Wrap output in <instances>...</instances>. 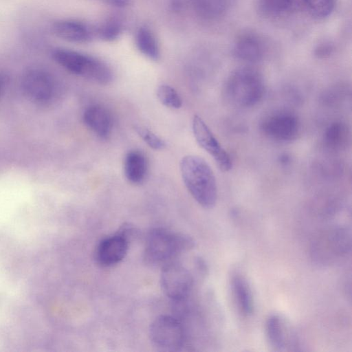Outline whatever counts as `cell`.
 <instances>
[{
	"instance_id": "6da1fadb",
	"label": "cell",
	"mask_w": 352,
	"mask_h": 352,
	"mask_svg": "<svg viewBox=\"0 0 352 352\" xmlns=\"http://www.w3.org/2000/svg\"><path fill=\"white\" fill-rule=\"evenodd\" d=\"M183 182L193 199L203 208H212L217 199L215 176L209 164L197 155H186L180 162Z\"/></svg>"
},
{
	"instance_id": "7a4b0ae2",
	"label": "cell",
	"mask_w": 352,
	"mask_h": 352,
	"mask_svg": "<svg viewBox=\"0 0 352 352\" xmlns=\"http://www.w3.org/2000/svg\"><path fill=\"white\" fill-rule=\"evenodd\" d=\"M195 247L190 236L162 228L152 229L147 234L144 261L151 267H163L175 261L182 252Z\"/></svg>"
},
{
	"instance_id": "3957f363",
	"label": "cell",
	"mask_w": 352,
	"mask_h": 352,
	"mask_svg": "<svg viewBox=\"0 0 352 352\" xmlns=\"http://www.w3.org/2000/svg\"><path fill=\"white\" fill-rule=\"evenodd\" d=\"M53 59L69 72L100 85H108L113 78L111 67L93 56L63 47L52 51Z\"/></svg>"
},
{
	"instance_id": "277c9868",
	"label": "cell",
	"mask_w": 352,
	"mask_h": 352,
	"mask_svg": "<svg viewBox=\"0 0 352 352\" xmlns=\"http://www.w3.org/2000/svg\"><path fill=\"white\" fill-rule=\"evenodd\" d=\"M262 76L251 67H241L228 78L224 92L226 99L233 105L249 107L258 103L263 96Z\"/></svg>"
},
{
	"instance_id": "5b68a950",
	"label": "cell",
	"mask_w": 352,
	"mask_h": 352,
	"mask_svg": "<svg viewBox=\"0 0 352 352\" xmlns=\"http://www.w3.org/2000/svg\"><path fill=\"white\" fill-rule=\"evenodd\" d=\"M149 337L153 344L164 351H178L185 345L186 334L182 322L175 316L162 315L151 324Z\"/></svg>"
},
{
	"instance_id": "8992f818",
	"label": "cell",
	"mask_w": 352,
	"mask_h": 352,
	"mask_svg": "<svg viewBox=\"0 0 352 352\" xmlns=\"http://www.w3.org/2000/svg\"><path fill=\"white\" fill-rule=\"evenodd\" d=\"M160 283L167 297L175 302H182L192 291L193 278L187 268L175 261L162 267Z\"/></svg>"
},
{
	"instance_id": "52a82bcc",
	"label": "cell",
	"mask_w": 352,
	"mask_h": 352,
	"mask_svg": "<svg viewBox=\"0 0 352 352\" xmlns=\"http://www.w3.org/2000/svg\"><path fill=\"white\" fill-rule=\"evenodd\" d=\"M134 229L129 225L122 226L117 233L102 239L97 245L94 258L101 267H111L126 256Z\"/></svg>"
},
{
	"instance_id": "ba28073f",
	"label": "cell",
	"mask_w": 352,
	"mask_h": 352,
	"mask_svg": "<svg viewBox=\"0 0 352 352\" xmlns=\"http://www.w3.org/2000/svg\"><path fill=\"white\" fill-rule=\"evenodd\" d=\"M192 128L197 144L213 157L219 168L223 172L230 170L232 166L230 155L221 146L205 122L197 115L193 117Z\"/></svg>"
},
{
	"instance_id": "9c48e42d",
	"label": "cell",
	"mask_w": 352,
	"mask_h": 352,
	"mask_svg": "<svg viewBox=\"0 0 352 352\" xmlns=\"http://www.w3.org/2000/svg\"><path fill=\"white\" fill-rule=\"evenodd\" d=\"M21 85L32 100L40 103L50 101L54 96L55 83L52 76L40 68H32L23 75Z\"/></svg>"
},
{
	"instance_id": "30bf717a",
	"label": "cell",
	"mask_w": 352,
	"mask_h": 352,
	"mask_svg": "<svg viewBox=\"0 0 352 352\" xmlns=\"http://www.w3.org/2000/svg\"><path fill=\"white\" fill-rule=\"evenodd\" d=\"M299 122L292 113L280 111L265 119L262 130L269 138L282 142L296 138L299 131Z\"/></svg>"
},
{
	"instance_id": "8fae6325",
	"label": "cell",
	"mask_w": 352,
	"mask_h": 352,
	"mask_svg": "<svg viewBox=\"0 0 352 352\" xmlns=\"http://www.w3.org/2000/svg\"><path fill=\"white\" fill-rule=\"evenodd\" d=\"M51 28L56 36L73 43H87L95 36L94 28L78 19H58L53 22Z\"/></svg>"
},
{
	"instance_id": "7c38bea8",
	"label": "cell",
	"mask_w": 352,
	"mask_h": 352,
	"mask_svg": "<svg viewBox=\"0 0 352 352\" xmlns=\"http://www.w3.org/2000/svg\"><path fill=\"white\" fill-rule=\"evenodd\" d=\"M82 120L85 124L98 137L108 139L113 129V118L105 107L94 104L84 111Z\"/></svg>"
},
{
	"instance_id": "4fadbf2b",
	"label": "cell",
	"mask_w": 352,
	"mask_h": 352,
	"mask_svg": "<svg viewBox=\"0 0 352 352\" xmlns=\"http://www.w3.org/2000/svg\"><path fill=\"white\" fill-rule=\"evenodd\" d=\"M265 48L262 40L252 33L240 35L235 41L232 54L235 58L248 63H256L262 59Z\"/></svg>"
},
{
	"instance_id": "5bb4252c",
	"label": "cell",
	"mask_w": 352,
	"mask_h": 352,
	"mask_svg": "<svg viewBox=\"0 0 352 352\" xmlns=\"http://www.w3.org/2000/svg\"><path fill=\"white\" fill-rule=\"evenodd\" d=\"M323 236L320 241V248H324L327 252L325 254H331L333 258L342 256L350 251L351 234L346 228H333Z\"/></svg>"
},
{
	"instance_id": "9a60e30c",
	"label": "cell",
	"mask_w": 352,
	"mask_h": 352,
	"mask_svg": "<svg viewBox=\"0 0 352 352\" xmlns=\"http://www.w3.org/2000/svg\"><path fill=\"white\" fill-rule=\"evenodd\" d=\"M147 170V160L141 151L133 150L127 153L124 161V172L130 183L142 184L146 178Z\"/></svg>"
},
{
	"instance_id": "2e32d148",
	"label": "cell",
	"mask_w": 352,
	"mask_h": 352,
	"mask_svg": "<svg viewBox=\"0 0 352 352\" xmlns=\"http://www.w3.org/2000/svg\"><path fill=\"white\" fill-rule=\"evenodd\" d=\"M135 43L138 50L145 57L157 60L161 55L159 41L154 32L146 25H142L135 32Z\"/></svg>"
},
{
	"instance_id": "e0dca14e",
	"label": "cell",
	"mask_w": 352,
	"mask_h": 352,
	"mask_svg": "<svg viewBox=\"0 0 352 352\" xmlns=\"http://www.w3.org/2000/svg\"><path fill=\"white\" fill-rule=\"evenodd\" d=\"M231 0H191L195 14L207 21L215 20L228 10Z\"/></svg>"
},
{
	"instance_id": "ac0fdd59",
	"label": "cell",
	"mask_w": 352,
	"mask_h": 352,
	"mask_svg": "<svg viewBox=\"0 0 352 352\" xmlns=\"http://www.w3.org/2000/svg\"><path fill=\"white\" fill-rule=\"evenodd\" d=\"M232 290L241 311L246 316L252 315L254 309V298L246 280L235 275L232 280Z\"/></svg>"
},
{
	"instance_id": "d6986e66",
	"label": "cell",
	"mask_w": 352,
	"mask_h": 352,
	"mask_svg": "<svg viewBox=\"0 0 352 352\" xmlns=\"http://www.w3.org/2000/svg\"><path fill=\"white\" fill-rule=\"evenodd\" d=\"M265 330L270 345L277 351H283L286 346V328L279 315L272 314L266 321Z\"/></svg>"
},
{
	"instance_id": "ffe728a7",
	"label": "cell",
	"mask_w": 352,
	"mask_h": 352,
	"mask_svg": "<svg viewBox=\"0 0 352 352\" xmlns=\"http://www.w3.org/2000/svg\"><path fill=\"white\" fill-rule=\"evenodd\" d=\"M294 6V0H258L259 13L267 18L283 16L289 13Z\"/></svg>"
},
{
	"instance_id": "44dd1931",
	"label": "cell",
	"mask_w": 352,
	"mask_h": 352,
	"mask_svg": "<svg viewBox=\"0 0 352 352\" xmlns=\"http://www.w3.org/2000/svg\"><path fill=\"white\" fill-rule=\"evenodd\" d=\"M123 30V21L118 16L109 17L94 28L95 36L108 42L117 40L122 34Z\"/></svg>"
},
{
	"instance_id": "7402d4cb",
	"label": "cell",
	"mask_w": 352,
	"mask_h": 352,
	"mask_svg": "<svg viewBox=\"0 0 352 352\" xmlns=\"http://www.w3.org/2000/svg\"><path fill=\"white\" fill-rule=\"evenodd\" d=\"M306 10L316 19H324L333 12L335 0H303Z\"/></svg>"
},
{
	"instance_id": "603a6c76",
	"label": "cell",
	"mask_w": 352,
	"mask_h": 352,
	"mask_svg": "<svg viewBox=\"0 0 352 352\" xmlns=\"http://www.w3.org/2000/svg\"><path fill=\"white\" fill-rule=\"evenodd\" d=\"M347 135L346 128L340 122L332 123L327 129L324 140L327 144L333 148L340 147L346 141Z\"/></svg>"
},
{
	"instance_id": "cb8c5ba5",
	"label": "cell",
	"mask_w": 352,
	"mask_h": 352,
	"mask_svg": "<svg viewBox=\"0 0 352 352\" xmlns=\"http://www.w3.org/2000/svg\"><path fill=\"white\" fill-rule=\"evenodd\" d=\"M157 96L160 102L166 107L177 109L182 105L179 94L170 85H160L157 89Z\"/></svg>"
},
{
	"instance_id": "d4e9b609",
	"label": "cell",
	"mask_w": 352,
	"mask_h": 352,
	"mask_svg": "<svg viewBox=\"0 0 352 352\" xmlns=\"http://www.w3.org/2000/svg\"><path fill=\"white\" fill-rule=\"evenodd\" d=\"M134 129L144 142L153 149L162 150L165 148V142L147 128L135 125Z\"/></svg>"
},
{
	"instance_id": "484cf974",
	"label": "cell",
	"mask_w": 352,
	"mask_h": 352,
	"mask_svg": "<svg viewBox=\"0 0 352 352\" xmlns=\"http://www.w3.org/2000/svg\"><path fill=\"white\" fill-rule=\"evenodd\" d=\"M107 6L116 8H125L130 6L132 0H96Z\"/></svg>"
},
{
	"instance_id": "4316f807",
	"label": "cell",
	"mask_w": 352,
	"mask_h": 352,
	"mask_svg": "<svg viewBox=\"0 0 352 352\" xmlns=\"http://www.w3.org/2000/svg\"><path fill=\"white\" fill-rule=\"evenodd\" d=\"M333 45L329 43H323L317 46L315 54L318 57L324 58L331 54Z\"/></svg>"
},
{
	"instance_id": "83f0119b",
	"label": "cell",
	"mask_w": 352,
	"mask_h": 352,
	"mask_svg": "<svg viewBox=\"0 0 352 352\" xmlns=\"http://www.w3.org/2000/svg\"><path fill=\"white\" fill-rule=\"evenodd\" d=\"M1 86H2V83H1V80L0 79V91H1Z\"/></svg>"
}]
</instances>
